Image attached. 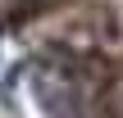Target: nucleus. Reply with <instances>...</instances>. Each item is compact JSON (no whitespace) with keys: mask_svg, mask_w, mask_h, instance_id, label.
<instances>
[{"mask_svg":"<svg viewBox=\"0 0 123 118\" xmlns=\"http://www.w3.org/2000/svg\"><path fill=\"white\" fill-rule=\"evenodd\" d=\"M41 96L55 118H123V0H100L41 50Z\"/></svg>","mask_w":123,"mask_h":118,"instance_id":"f257e3e1","label":"nucleus"}]
</instances>
